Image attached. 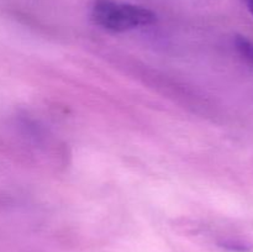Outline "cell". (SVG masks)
<instances>
[{
    "label": "cell",
    "instance_id": "3957f363",
    "mask_svg": "<svg viewBox=\"0 0 253 252\" xmlns=\"http://www.w3.org/2000/svg\"><path fill=\"white\" fill-rule=\"evenodd\" d=\"M245 1H246L247 9H249V11L251 12V15L253 16V0H245Z\"/></svg>",
    "mask_w": 253,
    "mask_h": 252
},
{
    "label": "cell",
    "instance_id": "7a4b0ae2",
    "mask_svg": "<svg viewBox=\"0 0 253 252\" xmlns=\"http://www.w3.org/2000/svg\"><path fill=\"white\" fill-rule=\"evenodd\" d=\"M235 46H236V49L241 54L242 58L253 67V42L251 40L244 36H237L235 40Z\"/></svg>",
    "mask_w": 253,
    "mask_h": 252
},
{
    "label": "cell",
    "instance_id": "6da1fadb",
    "mask_svg": "<svg viewBox=\"0 0 253 252\" xmlns=\"http://www.w3.org/2000/svg\"><path fill=\"white\" fill-rule=\"evenodd\" d=\"M90 15L98 26L111 32H126L150 26L157 20L155 12L147 7L116 0H95Z\"/></svg>",
    "mask_w": 253,
    "mask_h": 252
}]
</instances>
